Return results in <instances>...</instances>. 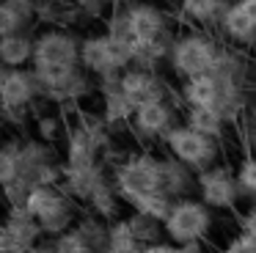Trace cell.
<instances>
[{
    "label": "cell",
    "mask_w": 256,
    "mask_h": 253,
    "mask_svg": "<svg viewBox=\"0 0 256 253\" xmlns=\"http://www.w3.org/2000/svg\"><path fill=\"white\" fill-rule=\"evenodd\" d=\"M127 226H130V234H132V240L138 242V245H154V242H160V234L166 236V231H162V223L154 218H149V214H140V212H132L127 214Z\"/></svg>",
    "instance_id": "cb8c5ba5"
},
{
    "label": "cell",
    "mask_w": 256,
    "mask_h": 253,
    "mask_svg": "<svg viewBox=\"0 0 256 253\" xmlns=\"http://www.w3.org/2000/svg\"><path fill=\"white\" fill-rule=\"evenodd\" d=\"M80 60L83 69L96 74L100 80L118 77L132 66V44L127 36H116V33L88 36L80 42Z\"/></svg>",
    "instance_id": "277c9868"
},
{
    "label": "cell",
    "mask_w": 256,
    "mask_h": 253,
    "mask_svg": "<svg viewBox=\"0 0 256 253\" xmlns=\"http://www.w3.org/2000/svg\"><path fill=\"white\" fill-rule=\"evenodd\" d=\"M223 96V77L220 74H201L190 77L182 86V99L188 102V108H212L218 110Z\"/></svg>",
    "instance_id": "2e32d148"
},
{
    "label": "cell",
    "mask_w": 256,
    "mask_h": 253,
    "mask_svg": "<svg viewBox=\"0 0 256 253\" xmlns=\"http://www.w3.org/2000/svg\"><path fill=\"white\" fill-rule=\"evenodd\" d=\"M240 231H245V234H250L256 240V201L248 206V212L240 218Z\"/></svg>",
    "instance_id": "1f68e13d"
},
{
    "label": "cell",
    "mask_w": 256,
    "mask_h": 253,
    "mask_svg": "<svg viewBox=\"0 0 256 253\" xmlns=\"http://www.w3.org/2000/svg\"><path fill=\"white\" fill-rule=\"evenodd\" d=\"M34 50L36 38L28 33H12V36H0V60L8 69H25L34 64Z\"/></svg>",
    "instance_id": "ac0fdd59"
},
{
    "label": "cell",
    "mask_w": 256,
    "mask_h": 253,
    "mask_svg": "<svg viewBox=\"0 0 256 253\" xmlns=\"http://www.w3.org/2000/svg\"><path fill=\"white\" fill-rule=\"evenodd\" d=\"M28 253H56V250H52V242H44V245L39 242V245H36L34 250H28Z\"/></svg>",
    "instance_id": "d590c367"
},
{
    "label": "cell",
    "mask_w": 256,
    "mask_h": 253,
    "mask_svg": "<svg viewBox=\"0 0 256 253\" xmlns=\"http://www.w3.org/2000/svg\"><path fill=\"white\" fill-rule=\"evenodd\" d=\"M162 190H166V196H171L174 201L190 198V192L198 190V174L168 154V157H162Z\"/></svg>",
    "instance_id": "e0dca14e"
},
{
    "label": "cell",
    "mask_w": 256,
    "mask_h": 253,
    "mask_svg": "<svg viewBox=\"0 0 256 253\" xmlns=\"http://www.w3.org/2000/svg\"><path fill=\"white\" fill-rule=\"evenodd\" d=\"M108 121H86L66 138V165H100V152L108 146Z\"/></svg>",
    "instance_id": "7c38bea8"
},
{
    "label": "cell",
    "mask_w": 256,
    "mask_h": 253,
    "mask_svg": "<svg viewBox=\"0 0 256 253\" xmlns=\"http://www.w3.org/2000/svg\"><path fill=\"white\" fill-rule=\"evenodd\" d=\"M108 6H110V0H78V8L86 16H102Z\"/></svg>",
    "instance_id": "4dcf8cb0"
},
{
    "label": "cell",
    "mask_w": 256,
    "mask_h": 253,
    "mask_svg": "<svg viewBox=\"0 0 256 253\" xmlns=\"http://www.w3.org/2000/svg\"><path fill=\"white\" fill-rule=\"evenodd\" d=\"M113 184H116L122 201L130 209L138 206L144 198L166 192L162 190V157H154V154H146V152L127 157L116 168Z\"/></svg>",
    "instance_id": "3957f363"
},
{
    "label": "cell",
    "mask_w": 256,
    "mask_h": 253,
    "mask_svg": "<svg viewBox=\"0 0 256 253\" xmlns=\"http://www.w3.org/2000/svg\"><path fill=\"white\" fill-rule=\"evenodd\" d=\"M78 228L83 231V236L88 240L91 250L94 253H105L108 245H110V223L96 214H86V218L78 220Z\"/></svg>",
    "instance_id": "d4e9b609"
},
{
    "label": "cell",
    "mask_w": 256,
    "mask_h": 253,
    "mask_svg": "<svg viewBox=\"0 0 256 253\" xmlns=\"http://www.w3.org/2000/svg\"><path fill=\"white\" fill-rule=\"evenodd\" d=\"M118 88L132 104H144L149 99H166V82L154 72L138 69V66H130L124 72L122 80H118Z\"/></svg>",
    "instance_id": "5bb4252c"
},
{
    "label": "cell",
    "mask_w": 256,
    "mask_h": 253,
    "mask_svg": "<svg viewBox=\"0 0 256 253\" xmlns=\"http://www.w3.org/2000/svg\"><path fill=\"white\" fill-rule=\"evenodd\" d=\"M108 33L127 36L130 42H157L168 36V20L166 11L152 3H132L127 11L116 16Z\"/></svg>",
    "instance_id": "ba28073f"
},
{
    "label": "cell",
    "mask_w": 256,
    "mask_h": 253,
    "mask_svg": "<svg viewBox=\"0 0 256 253\" xmlns=\"http://www.w3.org/2000/svg\"><path fill=\"white\" fill-rule=\"evenodd\" d=\"M44 236L42 226L25 206H12L8 218L0 228V253H28Z\"/></svg>",
    "instance_id": "8fae6325"
},
{
    "label": "cell",
    "mask_w": 256,
    "mask_h": 253,
    "mask_svg": "<svg viewBox=\"0 0 256 253\" xmlns=\"http://www.w3.org/2000/svg\"><path fill=\"white\" fill-rule=\"evenodd\" d=\"M36 130H39V138L44 143H52L58 138V132H61V121H58L56 116H42L39 124H36Z\"/></svg>",
    "instance_id": "f546056e"
},
{
    "label": "cell",
    "mask_w": 256,
    "mask_h": 253,
    "mask_svg": "<svg viewBox=\"0 0 256 253\" xmlns=\"http://www.w3.org/2000/svg\"><path fill=\"white\" fill-rule=\"evenodd\" d=\"M39 94H44V88H42V80L36 77V72L3 66V72H0V102H3V113H25L28 104Z\"/></svg>",
    "instance_id": "30bf717a"
},
{
    "label": "cell",
    "mask_w": 256,
    "mask_h": 253,
    "mask_svg": "<svg viewBox=\"0 0 256 253\" xmlns=\"http://www.w3.org/2000/svg\"><path fill=\"white\" fill-rule=\"evenodd\" d=\"M118 206H122V196H118L116 184H110V182H105V184H102L100 190L91 196V201H88L91 214L108 220V223L118 220Z\"/></svg>",
    "instance_id": "603a6c76"
},
{
    "label": "cell",
    "mask_w": 256,
    "mask_h": 253,
    "mask_svg": "<svg viewBox=\"0 0 256 253\" xmlns=\"http://www.w3.org/2000/svg\"><path fill=\"white\" fill-rule=\"evenodd\" d=\"M174 126H176L174 124V108L166 99H149V102L138 104L132 116V130L146 140H157V138L166 140Z\"/></svg>",
    "instance_id": "4fadbf2b"
},
{
    "label": "cell",
    "mask_w": 256,
    "mask_h": 253,
    "mask_svg": "<svg viewBox=\"0 0 256 253\" xmlns=\"http://www.w3.org/2000/svg\"><path fill=\"white\" fill-rule=\"evenodd\" d=\"M166 146L171 157H176L179 162L193 168L196 174L212 168L218 162V157H220V140H215L210 135H201V132H196L188 124L174 126L171 135L166 138Z\"/></svg>",
    "instance_id": "52a82bcc"
},
{
    "label": "cell",
    "mask_w": 256,
    "mask_h": 253,
    "mask_svg": "<svg viewBox=\"0 0 256 253\" xmlns=\"http://www.w3.org/2000/svg\"><path fill=\"white\" fill-rule=\"evenodd\" d=\"M234 174H237L242 198H254V201H256V157H245L242 162L237 165Z\"/></svg>",
    "instance_id": "83f0119b"
},
{
    "label": "cell",
    "mask_w": 256,
    "mask_h": 253,
    "mask_svg": "<svg viewBox=\"0 0 256 253\" xmlns=\"http://www.w3.org/2000/svg\"><path fill=\"white\" fill-rule=\"evenodd\" d=\"M220 25H223V30H226V36L234 38V42L256 44V25H254V20H250V16L245 14L237 3L228 6V11H226V16H223Z\"/></svg>",
    "instance_id": "ffe728a7"
},
{
    "label": "cell",
    "mask_w": 256,
    "mask_h": 253,
    "mask_svg": "<svg viewBox=\"0 0 256 253\" xmlns=\"http://www.w3.org/2000/svg\"><path fill=\"white\" fill-rule=\"evenodd\" d=\"M184 124L193 126L196 132H201V135H210V138H215V140H220L228 121L212 108H188V118H184Z\"/></svg>",
    "instance_id": "44dd1931"
},
{
    "label": "cell",
    "mask_w": 256,
    "mask_h": 253,
    "mask_svg": "<svg viewBox=\"0 0 256 253\" xmlns=\"http://www.w3.org/2000/svg\"><path fill=\"white\" fill-rule=\"evenodd\" d=\"M34 14H36L34 0H3V6H0V36L25 33Z\"/></svg>",
    "instance_id": "d6986e66"
},
{
    "label": "cell",
    "mask_w": 256,
    "mask_h": 253,
    "mask_svg": "<svg viewBox=\"0 0 256 253\" xmlns=\"http://www.w3.org/2000/svg\"><path fill=\"white\" fill-rule=\"evenodd\" d=\"M220 253H256V240L250 234H245V231H237V234L223 245Z\"/></svg>",
    "instance_id": "f1b7e54d"
},
{
    "label": "cell",
    "mask_w": 256,
    "mask_h": 253,
    "mask_svg": "<svg viewBox=\"0 0 256 253\" xmlns=\"http://www.w3.org/2000/svg\"><path fill=\"white\" fill-rule=\"evenodd\" d=\"M237 6L254 20V25H256V0H237Z\"/></svg>",
    "instance_id": "e575fe53"
},
{
    "label": "cell",
    "mask_w": 256,
    "mask_h": 253,
    "mask_svg": "<svg viewBox=\"0 0 256 253\" xmlns=\"http://www.w3.org/2000/svg\"><path fill=\"white\" fill-rule=\"evenodd\" d=\"M215 226V212L201 198H179L174 201L168 218L162 220V231L171 245H193L204 242Z\"/></svg>",
    "instance_id": "5b68a950"
},
{
    "label": "cell",
    "mask_w": 256,
    "mask_h": 253,
    "mask_svg": "<svg viewBox=\"0 0 256 253\" xmlns=\"http://www.w3.org/2000/svg\"><path fill=\"white\" fill-rule=\"evenodd\" d=\"M140 253H174L171 242H154V245H146Z\"/></svg>",
    "instance_id": "d6a6232c"
},
{
    "label": "cell",
    "mask_w": 256,
    "mask_h": 253,
    "mask_svg": "<svg viewBox=\"0 0 256 253\" xmlns=\"http://www.w3.org/2000/svg\"><path fill=\"white\" fill-rule=\"evenodd\" d=\"M174 253H204V242H193V245H174Z\"/></svg>",
    "instance_id": "836d02e7"
},
{
    "label": "cell",
    "mask_w": 256,
    "mask_h": 253,
    "mask_svg": "<svg viewBox=\"0 0 256 253\" xmlns=\"http://www.w3.org/2000/svg\"><path fill=\"white\" fill-rule=\"evenodd\" d=\"M218 58H220V50L212 38H206L204 33H184V36L174 38L168 64L179 77L190 80V77L212 74Z\"/></svg>",
    "instance_id": "8992f818"
},
{
    "label": "cell",
    "mask_w": 256,
    "mask_h": 253,
    "mask_svg": "<svg viewBox=\"0 0 256 253\" xmlns=\"http://www.w3.org/2000/svg\"><path fill=\"white\" fill-rule=\"evenodd\" d=\"M182 11L198 25H212V22H223L228 11L226 0H179Z\"/></svg>",
    "instance_id": "7402d4cb"
},
{
    "label": "cell",
    "mask_w": 256,
    "mask_h": 253,
    "mask_svg": "<svg viewBox=\"0 0 256 253\" xmlns=\"http://www.w3.org/2000/svg\"><path fill=\"white\" fill-rule=\"evenodd\" d=\"M34 72L42 80L47 96L66 102L78 99L88 91V80L83 77V60H80V42L66 30H44L36 36L34 50Z\"/></svg>",
    "instance_id": "6da1fadb"
},
{
    "label": "cell",
    "mask_w": 256,
    "mask_h": 253,
    "mask_svg": "<svg viewBox=\"0 0 256 253\" xmlns=\"http://www.w3.org/2000/svg\"><path fill=\"white\" fill-rule=\"evenodd\" d=\"M198 198L212 209V212H228L237 206V201L242 198L237 174L226 168V165H212V168L198 174Z\"/></svg>",
    "instance_id": "9c48e42d"
},
{
    "label": "cell",
    "mask_w": 256,
    "mask_h": 253,
    "mask_svg": "<svg viewBox=\"0 0 256 253\" xmlns=\"http://www.w3.org/2000/svg\"><path fill=\"white\" fill-rule=\"evenodd\" d=\"M108 182L102 165H66L64 162V182L61 187L74 198V201L88 204L91 196Z\"/></svg>",
    "instance_id": "9a60e30c"
},
{
    "label": "cell",
    "mask_w": 256,
    "mask_h": 253,
    "mask_svg": "<svg viewBox=\"0 0 256 253\" xmlns=\"http://www.w3.org/2000/svg\"><path fill=\"white\" fill-rule=\"evenodd\" d=\"M25 209L34 214V220L42 226L44 236H58L64 231L78 226V201L64 190L61 184H39L30 190Z\"/></svg>",
    "instance_id": "7a4b0ae2"
},
{
    "label": "cell",
    "mask_w": 256,
    "mask_h": 253,
    "mask_svg": "<svg viewBox=\"0 0 256 253\" xmlns=\"http://www.w3.org/2000/svg\"><path fill=\"white\" fill-rule=\"evenodd\" d=\"M140 250H144V245H138V242L132 240L127 220L124 218L113 220L110 223V245H108L105 253H140Z\"/></svg>",
    "instance_id": "484cf974"
},
{
    "label": "cell",
    "mask_w": 256,
    "mask_h": 253,
    "mask_svg": "<svg viewBox=\"0 0 256 253\" xmlns=\"http://www.w3.org/2000/svg\"><path fill=\"white\" fill-rule=\"evenodd\" d=\"M50 242H52V250L56 253H94L88 245V240L83 236V231H80L78 226L64 231V234H58V236H52Z\"/></svg>",
    "instance_id": "4316f807"
}]
</instances>
